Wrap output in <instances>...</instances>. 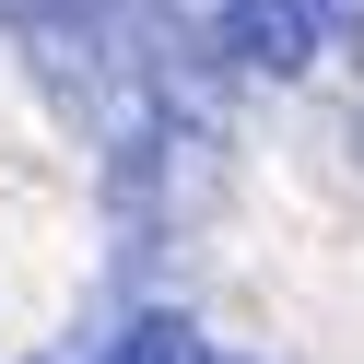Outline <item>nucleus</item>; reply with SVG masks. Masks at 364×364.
I'll return each instance as SVG.
<instances>
[{
  "label": "nucleus",
  "instance_id": "nucleus-1",
  "mask_svg": "<svg viewBox=\"0 0 364 364\" xmlns=\"http://www.w3.org/2000/svg\"><path fill=\"white\" fill-rule=\"evenodd\" d=\"M317 48H329V36H317V12H306V0H223V59H235V71L294 82Z\"/></svg>",
  "mask_w": 364,
  "mask_h": 364
},
{
  "label": "nucleus",
  "instance_id": "nucleus-2",
  "mask_svg": "<svg viewBox=\"0 0 364 364\" xmlns=\"http://www.w3.org/2000/svg\"><path fill=\"white\" fill-rule=\"evenodd\" d=\"M118 364H212V341H200L188 317H141V329L118 341Z\"/></svg>",
  "mask_w": 364,
  "mask_h": 364
},
{
  "label": "nucleus",
  "instance_id": "nucleus-3",
  "mask_svg": "<svg viewBox=\"0 0 364 364\" xmlns=\"http://www.w3.org/2000/svg\"><path fill=\"white\" fill-rule=\"evenodd\" d=\"M306 12H317V36H329V48H353V36H364V0H306Z\"/></svg>",
  "mask_w": 364,
  "mask_h": 364
},
{
  "label": "nucleus",
  "instance_id": "nucleus-4",
  "mask_svg": "<svg viewBox=\"0 0 364 364\" xmlns=\"http://www.w3.org/2000/svg\"><path fill=\"white\" fill-rule=\"evenodd\" d=\"M0 12H24V0H0Z\"/></svg>",
  "mask_w": 364,
  "mask_h": 364
}]
</instances>
